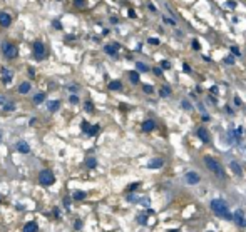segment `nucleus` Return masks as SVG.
Segmentation results:
<instances>
[{
	"mask_svg": "<svg viewBox=\"0 0 246 232\" xmlns=\"http://www.w3.org/2000/svg\"><path fill=\"white\" fill-rule=\"evenodd\" d=\"M211 209L218 214L219 217H224L226 221H233V214L229 212L228 209V204L224 201H221V199H214V201H211Z\"/></svg>",
	"mask_w": 246,
	"mask_h": 232,
	"instance_id": "obj_1",
	"label": "nucleus"
},
{
	"mask_svg": "<svg viewBox=\"0 0 246 232\" xmlns=\"http://www.w3.org/2000/svg\"><path fill=\"white\" fill-rule=\"evenodd\" d=\"M204 164H206V167H208L211 172H214L218 177H224V170H223V167H221V164L218 160H214L213 157H204Z\"/></svg>",
	"mask_w": 246,
	"mask_h": 232,
	"instance_id": "obj_2",
	"label": "nucleus"
},
{
	"mask_svg": "<svg viewBox=\"0 0 246 232\" xmlns=\"http://www.w3.org/2000/svg\"><path fill=\"white\" fill-rule=\"evenodd\" d=\"M2 54L5 55V59H15V57L19 55V49H17L15 44L4 42V44H2Z\"/></svg>",
	"mask_w": 246,
	"mask_h": 232,
	"instance_id": "obj_3",
	"label": "nucleus"
},
{
	"mask_svg": "<svg viewBox=\"0 0 246 232\" xmlns=\"http://www.w3.org/2000/svg\"><path fill=\"white\" fill-rule=\"evenodd\" d=\"M39 181H40L42 186H52V184L55 182V176H54L52 170L44 169V170H40V174H39Z\"/></svg>",
	"mask_w": 246,
	"mask_h": 232,
	"instance_id": "obj_4",
	"label": "nucleus"
},
{
	"mask_svg": "<svg viewBox=\"0 0 246 232\" xmlns=\"http://www.w3.org/2000/svg\"><path fill=\"white\" fill-rule=\"evenodd\" d=\"M34 57H35V60L45 59V47L42 42H34Z\"/></svg>",
	"mask_w": 246,
	"mask_h": 232,
	"instance_id": "obj_5",
	"label": "nucleus"
},
{
	"mask_svg": "<svg viewBox=\"0 0 246 232\" xmlns=\"http://www.w3.org/2000/svg\"><path fill=\"white\" fill-rule=\"evenodd\" d=\"M233 221L238 224L240 227H246V217H245V211L243 209H238L233 216Z\"/></svg>",
	"mask_w": 246,
	"mask_h": 232,
	"instance_id": "obj_6",
	"label": "nucleus"
},
{
	"mask_svg": "<svg viewBox=\"0 0 246 232\" xmlns=\"http://www.w3.org/2000/svg\"><path fill=\"white\" fill-rule=\"evenodd\" d=\"M12 24V19L7 12H0V25L2 27H9Z\"/></svg>",
	"mask_w": 246,
	"mask_h": 232,
	"instance_id": "obj_7",
	"label": "nucleus"
},
{
	"mask_svg": "<svg viewBox=\"0 0 246 232\" xmlns=\"http://www.w3.org/2000/svg\"><path fill=\"white\" fill-rule=\"evenodd\" d=\"M186 182L191 184V186H194V184L199 182V176H198L196 172H188V174H186Z\"/></svg>",
	"mask_w": 246,
	"mask_h": 232,
	"instance_id": "obj_8",
	"label": "nucleus"
},
{
	"mask_svg": "<svg viewBox=\"0 0 246 232\" xmlns=\"http://www.w3.org/2000/svg\"><path fill=\"white\" fill-rule=\"evenodd\" d=\"M104 50L107 52L109 55L116 57V55H117V50H119V44H111V45H106V47H104Z\"/></svg>",
	"mask_w": 246,
	"mask_h": 232,
	"instance_id": "obj_9",
	"label": "nucleus"
},
{
	"mask_svg": "<svg viewBox=\"0 0 246 232\" xmlns=\"http://www.w3.org/2000/svg\"><path fill=\"white\" fill-rule=\"evenodd\" d=\"M17 150H19L20 154H29V152H30V147H29V144H27L25 140H20V142L17 144Z\"/></svg>",
	"mask_w": 246,
	"mask_h": 232,
	"instance_id": "obj_10",
	"label": "nucleus"
},
{
	"mask_svg": "<svg viewBox=\"0 0 246 232\" xmlns=\"http://www.w3.org/2000/svg\"><path fill=\"white\" fill-rule=\"evenodd\" d=\"M163 164H164V160L159 159V157H156V159H152V160L147 164V167H149V169H161V167H163Z\"/></svg>",
	"mask_w": 246,
	"mask_h": 232,
	"instance_id": "obj_11",
	"label": "nucleus"
},
{
	"mask_svg": "<svg viewBox=\"0 0 246 232\" xmlns=\"http://www.w3.org/2000/svg\"><path fill=\"white\" fill-rule=\"evenodd\" d=\"M0 75H2V80H4V84H5V85H9V84L12 82V72H9L7 69H2Z\"/></svg>",
	"mask_w": 246,
	"mask_h": 232,
	"instance_id": "obj_12",
	"label": "nucleus"
},
{
	"mask_svg": "<svg viewBox=\"0 0 246 232\" xmlns=\"http://www.w3.org/2000/svg\"><path fill=\"white\" fill-rule=\"evenodd\" d=\"M154 127H156V122L154 120H144L142 122V130L144 132H151V130H154Z\"/></svg>",
	"mask_w": 246,
	"mask_h": 232,
	"instance_id": "obj_13",
	"label": "nucleus"
},
{
	"mask_svg": "<svg viewBox=\"0 0 246 232\" xmlns=\"http://www.w3.org/2000/svg\"><path fill=\"white\" fill-rule=\"evenodd\" d=\"M229 167H231V170H233V172H234V174H236L238 177L243 176V169H241V165H240V164H236V162H231Z\"/></svg>",
	"mask_w": 246,
	"mask_h": 232,
	"instance_id": "obj_14",
	"label": "nucleus"
},
{
	"mask_svg": "<svg viewBox=\"0 0 246 232\" xmlns=\"http://www.w3.org/2000/svg\"><path fill=\"white\" fill-rule=\"evenodd\" d=\"M24 232H37V222H27L24 226Z\"/></svg>",
	"mask_w": 246,
	"mask_h": 232,
	"instance_id": "obj_15",
	"label": "nucleus"
},
{
	"mask_svg": "<svg viewBox=\"0 0 246 232\" xmlns=\"http://www.w3.org/2000/svg\"><path fill=\"white\" fill-rule=\"evenodd\" d=\"M47 107H49L50 112H55V110H59V107H60V102H59V100H50V102L47 104Z\"/></svg>",
	"mask_w": 246,
	"mask_h": 232,
	"instance_id": "obj_16",
	"label": "nucleus"
},
{
	"mask_svg": "<svg viewBox=\"0 0 246 232\" xmlns=\"http://www.w3.org/2000/svg\"><path fill=\"white\" fill-rule=\"evenodd\" d=\"M208 132H206L204 129H203V127H201V129H198V137H199L201 140H203V142H209V137H208Z\"/></svg>",
	"mask_w": 246,
	"mask_h": 232,
	"instance_id": "obj_17",
	"label": "nucleus"
},
{
	"mask_svg": "<svg viewBox=\"0 0 246 232\" xmlns=\"http://www.w3.org/2000/svg\"><path fill=\"white\" fill-rule=\"evenodd\" d=\"M19 92L20 94H29L30 92V84L29 82H22L20 87H19Z\"/></svg>",
	"mask_w": 246,
	"mask_h": 232,
	"instance_id": "obj_18",
	"label": "nucleus"
},
{
	"mask_svg": "<svg viewBox=\"0 0 246 232\" xmlns=\"http://www.w3.org/2000/svg\"><path fill=\"white\" fill-rule=\"evenodd\" d=\"M72 199H74V201H84V199H86V192L76 191L74 194H72Z\"/></svg>",
	"mask_w": 246,
	"mask_h": 232,
	"instance_id": "obj_19",
	"label": "nucleus"
},
{
	"mask_svg": "<svg viewBox=\"0 0 246 232\" xmlns=\"http://www.w3.org/2000/svg\"><path fill=\"white\" fill-rule=\"evenodd\" d=\"M109 89L111 90H119V89H122V84L119 80H112V82H109Z\"/></svg>",
	"mask_w": 246,
	"mask_h": 232,
	"instance_id": "obj_20",
	"label": "nucleus"
},
{
	"mask_svg": "<svg viewBox=\"0 0 246 232\" xmlns=\"http://www.w3.org/2000/svg\"><path fill=\"white\" fill-rule=\"evenodd\" d=\"M86 165H87L89 169H96V165H97V160L94 159V157H89V159H86Z\"/></svg>",
	"mask_w": 246,
	"mask_h": 232,
	"instance_id": "obj_21",
	"label": "nucleus"
},
{
	"mask_svg": "<svg viewBox=\"0 0 246 232\" xmlns=\"http://www.w3.org/2000/svg\"><path fill=\"white\" fill-rule=\"evenodd\" d=\"M159 94H161V97H169L171 95V89L168 87V85H164V87H161Z\"/></svg>",
	"mask_w": 246,
	"mask_h": 232,
	"instance_id": "obj_22",
	"label": "nucleus"
},
{
	"mask_svg": "<svg viewBox=\"0 0 246 232\" xmlns=\"http://www.w3.org/2000/svg\"><path fill=\"white\" fill-rule=\"evenodd\" d=\"M42 100H45V94H44V92H39V94L34 95V102H35V104H40Z\"/></svg>",
	"mask_w": 246,
	"mask_h": 232,
	"instance_id": "obj_23",
	"label": "nucleus"
},
{
	"mask_svg": "<svg viewBox=\"0 0 246 232\" xmlns=\"http://www.w3.org/2000/svg\"><path fill=\"white\" fill-rule=\"evenodd\" d=\"M129 79L132 84H139V74L137 72H129Z\"/></svg>",
	"mask_w": 246,
	"mask_h": 232,
	"instance_id": "obj_24",
	"label": "nucleus"
},
{
	"mask_svg": "<svg viewBox=\"0 0 246 232\" xmlns=\"http://www.w3.org/2000/svg\"><path fill=\"white\" fill-rule=\"evenodd\" d=\"M136 67H137L139 72H147L149 70V67L146 65V64H142V62H136Z\"/></svg>",
	"mask_w": 246,
	"mask_h": 232,
	"instance_id": "obj_25",
	"label": "nucleus"
},
{
	"mask_svg": "<svg viewBox=\"0 0 246 232\" xmlns=\"http://www.w3.org/2000/svg\"><path fill=\"white\" fill-rule=\"evenodd\" d=\"M97 132H99V125H91V129H89L87 135L94 137V135H97Z\"/></svg>",
	"mask_w": 246,
	"mask_h": 232,
	"instance_id": "obj_26",
	"label": "nucleus"
},
{
	"mask_svg": "<svg viewBox=\"0 0 246 232\" xmlns=\"http://www.w3.org/2000/svg\"><path fill=\"white\" fill-rule=\"evenodd\" d=\"M14 109H15V104L14 102H5L4 104V110H7V112H9V110H14Z\"/></svg>",
	"mask_w": 246,
	"mask_h": 232,
	"instance_id": "obj_27",
	"label": "nucleus"
},
{
	"mask_svg": "<svg viewBox=\"0 0 246 232\" xmlns=\"http://www.w3.org/2000/svg\"><path fill=\"white\" fill-rule=\"evenodd\" d=\"M181 107L184 109V110H191V109H193V107H191V104L188 102V100H181Z\"/></svg>",
	"mask_w": 246,
	"mask_h": 232,
	"instance_id": "obj_28",
	"label": "nucleus"
},
{
	"mask_svg": "<svg viewBox=\"0 0 246 232\" xmlns=\"http://www.w3.org/2000/svg\"><path fill=\"white\" fill-rule=\"evenodd\" d=\"M84 105H86V110H87V112H94V105H92V102H91V100H87Z\"/></svg>",
	"mask_w": 246,
	"mask_h": 232,
	"instance_id": "obj_29",
	"label": "nucleus"
},
{
	"mask_svg": "<svg viewBox=\"0 0 246 232\" xmlns=\"http://www.w3.org/2000/svg\"><path fill=\"white\" fill-rule=\"evenodd\" d=\"M81 129L84 130V134H87V132H89V129H91V125H89L87 122H82V124H81Z\"/></svg>",
	"mask_w": 246,
	"mask_h": 232,
	"instance_id": "obj_30",
	"label": "nucleus"
},
{
	"mask_svg": "<svg viewBox=\"0 0 246 232\" xmlns=\"http://www.w3.org/2000/svg\"><path fill=\"white\" fill-rule=\"evenodd\" d=\"M137 222H139V224H146V222H147V214L139 216V217H137Z\"/></svg>",
	"mask_w": 246,
	"mask_h": 232,
	"instance_id": "obj_31",
	"label": "nucleus"
},
{
	"mask_svg": "<svg viewBox=\"0 0 246 232\" xmlns=\"http://www.w3.org/2000/svg\"><path fill=\"white\" fill-rule=\"evenodd\" d=\"M142 90H144L146 94H152V92H154V89L151 87V85H142Z\"/></svg>",
	"mask_w": 246,
	"mask_h": 232,
	"instance_id": "obj_32",
	"label": "nucleus"
},
{
	"mask_svg": "<svg viewBox=\"0 0 246 232\" xmlns=\"http://www.w3.org/2000/svg\"><path fill=\"white\" fill-rule=\"evenodd\" d=\"M161 67H163L164 70H168V69H171V64L168 62V60H163V62H161Z\"/></svg>",
	"mask_w": 246,
	"mask_h": 232,
	"instance_id": "obj_33",
	"label": "nucleus"
},
{
	"mask_svg": "<svg viewBox=\"0 0 246 232\" xmlns=\"http://www.w3.org/2000/svg\"><path fill=\"white\" fill-rule=\"evenodd\" d=\"M191 45H193V49H194V50H199L201 49V44L198 40H193V44H191Z\"/></svg>",
	"mask_w": 246,
	"mask_h": 232,
	"instance_id": "obj_34",
	"label": "nucleus"
},
{
	"mask_svg": "<svg viewBox=\"0 0 246 232\" xmlns=\"http://www.w3.org/2000/svg\"><path fill=\"white\" fill-rule=\"evenodd\" d=\"M231 52H233V55H236V57L241 55V54H240V49H238V47H231Z\"/></svg>",
	"mask_w": 246,
	"mask_h": 232,
	"instance_id": "obj_35",
	"label": "nucleus"
},
{
	"mask_svg": "<svg viewBox=\"0 0 246 232\" xmlns=\"http://www.w3.org/2000/svg\"><path fill=\"white\" fill-rule=\"evenodd\" d=\"M149 44H151V45H159V40L154 39V37H151V39H149Z\"/></svg>",
	"mask_w": 246,
	"mask_h": 232,
	"instance_id": "obj_36",
	"label": "nucleus"
},
{
	"mask_svg": "<svg viewBox=\"0 0 246 232\" xmlns=\"http://www.w3.org/2000/svg\"><path fill=\"white\" fill-rule=\"evenodd\" d=\"M64 206H65V209H70V199H69V197L64 199Z\"/></svg>",
	"mask_w": 246,
	"mask_h": 232,
	"instance_id": "obj_37",
	"label": "nucleus"
},
{
	"mask_svg": "<svg viewBox=\"0 0 246 232\" xmlns=\"http://www.w3.org/2000/svg\"><path fill=\"white\" fill-rule=\"evenodd\" d=\"M164 22H166V24H171V25H176V22L173 20V19H169V17H164Z\"/></svg>",
	"mask_w": 246,
	"mask_h": 232,
	"instance_id": "obj_38",
	"label": "nucleus"
},
{
	"mask_svg": "<svg viewBox=\"0 0 246 232\" xmlns=\"http://www.w3.org/2000/svg\"><path fill=\"white\" fill-rule=\"evenodd\" d=\"M74 226H76V229H77V231H81V229H82V222L79 221V219H77V221H76V224H74Z\"/></svg>",
	"mask_w": 246,
	"mask_h": 232,
	"instance_id": "obj_39",
	"label": "nucleus"
},
{
	"mask_svg": "<svg viewBox=\"0 0 246 232\" xmlns=\"http://www.w3.org/2000/svg\"><path fill=\"white\" fill-rule=\"evenodd\" d=\"M76 5L77 7H84L86 5V0H76Z\"/></svg>",
	"mask_w": 246,
	"mask_h": 232,
	"instance_id": "obj_40",
	"label": "nucleus"
},
{
	"mask_svg": "<svg viewBox=\"0 0 246 232\" xmlns=\"http://www.w3.org/2000/svg\"><path fill=\"white\" fill-rule=\"evenodd\" d=\"M127 201H129V202H139V199H137L136 196H129V197H127Z\"/></svg>",
	"mask_w": 246,
	"mask_h": 232,
	"instance_id": "obj_41",
	"label": "nucleus"
},
{
	"mask_svg": "<svg viewBox=\"0 0 246 232\" xmlns=\"http://www.w3.org/2000/svg\"><path fill=\"white\" fill-rule=\"evenodd\" d=\"M139 202H141V204H144V206H149V199H147V197H144V199H139Z\"/></svg>",
	"mask_w": 246,
	"mask_h": 232,
	"instance_id": "obj_42",
	"label": "nucleus"
},
{
	"mask_svg": "<svg viewBox=\"0 0 246 232\" xmlns=\"http://www.w3.org/2000/svg\"><path fill=\"white\" fill-rule=\"evenodd\" d=\"M70 102L72 104H77V102H79V97H77V95H70Z\"/></svg>",
	"mask_w": 246,
	"mask_h": 232,
	"instance_id": "obj_43",
	"label": "nucleus"
},
{
	"mask_svg": "<svg viewBox=\"0 0 246 232\" xmlns=\"http://www.w3.org/2000/svg\"><path fill=\"white\" fill-rule=\"evenodd\" d=\"M137 187H139V184H137V182H136V184H131V186H129V191H136Z\"/></svg>",
	"mask_w": 246,
	"mask_h": 232,
	"instance_id": "obj_44",
	"label": "nucleus"
},
{
	"mask_svg": "<svg viewBox=\"0 0 246 232\" xmlns=\"http://www.w3.org/2000/svg\"><path fill=\"white\" fill-rule=\"evenodd\" d=\"M183 69H184V72H188V74L191 72V67L188 65V64H184V65H183Z\"/></svg>",
	"mask_w": 246,
	"mask_h": 232,
	"instance_id": "obj_45",
	"label": "nucleus"
},
{
	"mask_svg": "<svg viewBox=\"0 0 246 232\" xmlns=\"http://www.w3.org/2000/svg\"><path fill=\"white\" fill-rule=\"evenodd\" d=\"M54 27H55L57 30H60V29H62V25H60V22H54Z\"/></svg>",
	"mask_w": 246,
	"mask_h": 232,
	"instance_id": "obj_46",
	"label": "nucleus"
},
{
	"mask_svg": "<svg viewBox=\"0 0 246 232\" xmlns=\"http://www.w3.org/2000/svg\"><path fill=\"white\" fill-rule=\"evenodd\" d=\"M234 104L240 107V105H241V99H240V97H234Z\"/></svg>",
	"mask_w": 246,
	"mask_h": 232,
	"instance_id": "obj_47",
	"label": "nucleus"
},
{
	"mask_svg": "<svg viewBox=\"0 0 246 232\" xmlns=\"http://www.w3.org/2000/svg\"><path fill=\"white\" fill-rule=\"evenodd\" d=\"M154 74H156V75H163V70H161V69H154Z\"/></svg>",
	"mask_w": 246,
	"mask_h": 232,
	"instance_id": "obj_48",
	"label": "nucleus"
},
{
	"mask_svg": "<svg viewBox=\"0 0 246 232\" xmlns=\"http://www.w3.org/2000/svg\"><path fill=\"white\" fill-rule=\"evenodd\" d=\"M52 214H54V216H55V217H59V216H60V214H59V209H57V207H55V209H54V211H52Z\"/></svg>",
	"mask_w": 246,
	"mask_h": 232,
	"instance_id": "obj_49",
	"label": "nucleus"
},
{
	"mask_svg": "<svg viewBox=\"0 0 246 232\" xmlns=\"http://www.w3.org/2000/svg\"><path fill=\"white\" fill-rule=\"evenodd\" d=\"M224 62H226V64H233V59H231V57H228V59H224Z\"/></svg>",
	"mask_w": 246,
	"mask_h": 232,
	"instance_id": "obj_50",
	"label": "nucleus"
},
{
	"mask_svg": "<svg viewBox=\"0 0 246 232\" xmlns=\"http://www.w3.org/2000/svg\"><path fill=\"white\" fill-rule=\"evenodd\" d=\"M5 102H7V99H5V97H0V104H2V105H4Z\"/></svg>",
	"mask_w": 246,
	"mask_h": 232,
	"instance_id": "obj_51",
	"label": "nucleus"
},
{
	"mask_svg": "<svg viewBox=\"0 0 246 232\" xmlns=\"http://www.w3.org/2000/svg\"><path fill=\"white\" fill-rule=\"evenodd\" d=\"M168 232H178V231H168Z\"/></svg>",
	"mask_w": 246,
	"mask_h": 232,
	"instance_id": "obj_52",
	"label": "nucleus"
},
{
	"mask_svg": "<svg viewBox=\"0 0 246 232\" xmlns=\"http://www.w3.org/2000/svg\"><path fill=\"white\" fill-rule=\"evenodd\" d=\"M0 142H2V134H0Z\"/></svg>",
	"mask_w": 246,
	"mask_h": 232,
	"instance_id": "obj_53",
	"label": "nucleus"
},
{
	"mask_svg": "<svg viewBox=\"0 0 246 232\" xmlns=\"http://www.w3.org/2000/svg\"><path fill=\"white\" fill-rule=\"evenodd\" d=\"M0 202H2V196H0Z\"/></svg>",
	"mask_w": 246,
	"mask_h": 232,
	"instance_id": "obj_54",
	"label": "nucleus"
}]
</instances>
